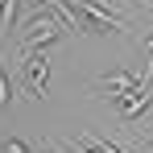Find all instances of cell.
<instances>
[{
	"label": "cell",
	"mask_w": 153,
	"mask_h": 153,
	"mask_svg": "<svg viewBox=\"0 0 153 153\" xmlns=\"http://www.w3.org/2000/svg\"><path fill=\"white\" fill-rule=\"evenodd\" d=\"M83 145H91L95 153H124V149H116L112 141H103V137H95V132H83Z\"/></svg>",
	"instance_id": "8992f818"
},
{
	"label": "cell",
	"mask_w": 153,
	"mask_h": 153,
	"mask_svg": "<svg viewBox=\"0 0 153 153\" xmlns=\"http://www.w3.org/2000/svg\"><path fill=\"white\" fill-rule=\"evenodd\" d=\"M0 153H33V149H29V145L21 141V137H8V141L0 145Z\"/></svg>",
	"instance_id": "ba28073f"
},
{
	"label": "cell",
	"mask_w": 153,
	"mask_h": 153,
	"mask_svg": "<svg viewBox=\"0 0 153 153\" xmlns=\"http://www.w3.org/2000/svg\"><path fill=\"white\" fill-rule=\"evenodd\" d=\"M25 58V87L37 95V100H46L50 95V58H46V50H33V54H21Z\"/></svg>",
	"instance_id": "7a4b0ae2"
},
{
	"label": "cell",
	"mask_w": 153,
	"mask_h": 153,
	"mask_svg": "<svg viewBox=\"0 0 153 153\" xmlns=\"http://www.w3.org/2000/svg\"><path fill=\"white\" fill-rule=\"evenodd\" d=\"M8 103H13V83H8V71L0 62V108H8Z\"/></svg>",
	"instance_id": "52a82bcc"
},
{
	"label": "cell",
	"mask_w": 153,
	"mask_h": 153,
	"mask_svg": "<svg viewBox=\"0 0 153 153\" xmlns=\"http://www.w3.org/2000/svg\"><path fill=\"white\" fill-rule=\"evenodd\" d=\"M66 33V21L58 17V13H42V17H33L25 25V33H21V54H33V50H46V46H54L58 37Z\"/></svg>",
	"instance_id": "6da1fadb"
},
{
	"label": "cell",
	"mask_w": 153,
	"mask_h": 153,
	"mask_svg": "<svg viewBox=\"0 0 153 153\" xmlns=\"http://www.w3.org/2000/svg\"><path fill=\"white\" fill-rule=\"evenodd\" d=\"M145 79H132V75H124V71H112V75H100L95 79V87H100L103 95H108V103H116L120 95H128V91H137Z\"/></svg>",
	"instance_id": "277c9868"
},
{
	"label": "cell",
	"mask_w": 153,
	"mask_h": 153,
	"mask_svg": "<svg viewBox=\"0 0 153 153\" xmlns=\"http://www.w3.org/2000/svg\"><path fill=\"white\" fill-rule=\"evenodd\" d=\"M62 153H95L91 145H75V141H62Z\"/></svg>",
	"instance_id": "9c48e42d"
},
{
	"label": "cell",
	"mask_w": 153,
	"mask_h": 153,
	"mask_svg": "<svg viewBox=\"0 0 153 153\" xmlns=\"http://www.w3.org/2000/svg\"><path fill=\"white\" fill-rule=\"evenodd\" d=\"M149 108H153V87H149V83H141L137 91H128V95L116 100V112H120L124 120H141Z\"/></svg>",
	"instance_id": "3957f363"
},
{
	"label": "cell",
	"mask_w": 153,
	"mask_h": 153,
	"mask_svg": "<svg viewBox=\"0 0 153 153\" xmlns=\"http://www.w3.org/2000/svg\"><path fill=\"white\" fill-rule=\"evenodd\" d=\"M21 4H25V0H0V33H8V29L17 25V13H21Z\"/></svg>",
	"instance_id": "5b68a950"
}]
</instances>
